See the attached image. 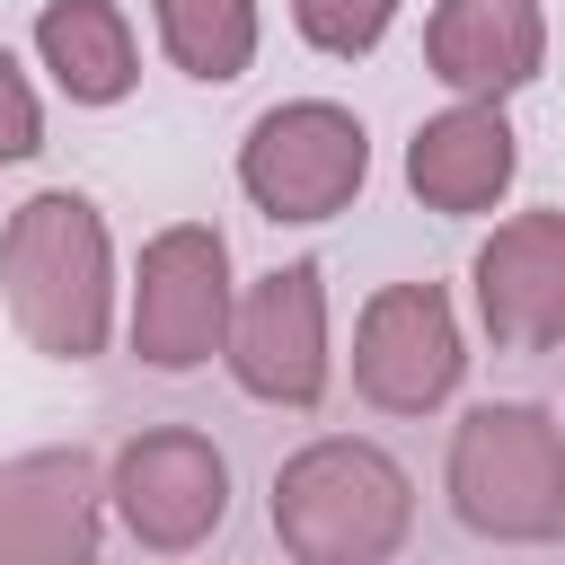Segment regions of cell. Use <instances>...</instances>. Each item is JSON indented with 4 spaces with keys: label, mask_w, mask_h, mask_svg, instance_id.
<instances>
[{
    "label": "cell",
    "mask_w": 565,
    "mask_h": 565,
    "mask_svg": "<svg viewBox=\"0 0 565 565\" xmlns=\"http://www.w3.org/2000/svg\"><path fill=\"white\" fill-rule=\"evenodd\" d=\"M44 150V97H35V79L18 71V53L0 44V168L9 159H35Z\"/></svg>",
    "instance_id": "16"
},
{
    "label": "cell",
    "mask_w": 565,
    "mask_h": 565,
    "mask_svg": "<svg viewBox=\"0 0 565 565\" xmlns=\"http://www.w3.org/2000/svg\"><path fill=\"white\" fill-rule=\"evenodd\" d=\"M265 512L291 565H388L415 530V477L362 433H318L274 468Z\"/></svg>",
    "instance_id": "2"
},
{
    "label": "cell",
    "mask_w": 565,
    "mask_h": 565,
    "mask_svg": "<svg viewBox=\"0 0 565 565\" xmlns=\"http://www.w3.org/2000/svg\"><path fill=\"white\" fill-rule=\"evenodd\" d=\"M468 380V335L441 282H380L353 318V388L380 415H433Z\"/></svg>",
    "instance_id": "8"
},
{
    "label": "cell",
    "mask_w": 565,
    "mask_h": 565,
    "mask_svg": "<svg viewBox=\"0 0 565 565\" xmlns=\"http://www.w3.org/2000/svg\"><path fill=\"white\" fill-rule=\"evenodd\" d=\"M150 18H159V53L185 71V79H203V88H230V79H247V62H256V0H150Z\"/></svg>",
    "instance_id": "14"
},
{
    "label": "cell",
    "mask_w": 565,
    "mask_h": 565,
    "mask_svg": "<svg viewBox=\"0 0 565 565\" xmlns=\"http://www.w3.org/2000/svg\"><path fill=\"white\" fill-rule=\"evenodd\" d=\"M424 62L450 97L503 106L512 88L539 79L547 62V9L539 0H433L424 18Z\"/></svg>",
    "instance_id": "12"
},
{
    "label": "cell",
    "mask_w": 565,
    "mask_h": 565,
    "mask_svg": "<svg viewBox=\"0 0 565 565\" xmlns=\"http://www.w3.org/2000/svg\"><path fill=\"white\" fill-rule=\"evenodd\" d=\"M441 494L468 539H494V547L565 539V424L530 397L468 406L441 459Z\"/></svg>",
    "instance_id": "3"
},
{
    "label": "cell",
    "mask_w": 565,
    "mask_h": 565,
    "mask_svg": "<svg viewBox=\"0 0 565 565\" xmlns=\"http://www.w3.org/2000/svg\"><path fill=\"white\" fill-rule=\"evenodd\" d=\"M477 318L503 353H547L565 344V212H512L468 265Z\"/></svg>",
    "instance_id": "10"
},
{
    "label": "cell",
    "mask_w": 565,
    "mask_h": 565,
    "mask_svg": "<svg viewBox=\"0 0 565 565\" xmlns=\"http://www.w3.org/2000/svg\"><path fill=\"white\" fill-rule=\"evenodd\" d=\"M97 539H106V468L88 450L0 459V565H97Z\"/></svg>",
    "instance_id": "9"
},
{
    "label": "cell",
    "mask_w": 565,
    "mask_h": 565,
    "mask_svg": "<svg viewBox=\"0 0 565 565\" xmlns=\"http://www.w3.org/2000/svg\"><path fill=\"white\" fill-rule=\"evenodd\" d=\"M0 300L44 362H97L115 344V238L79 185H44L9 212Z\"/></svg>",
    "instance_id": "1"
},
{
    "label": "cell",
    "mask_w": 565,
    "mask_h": 565,
    "mask_svg": "<svg viewBox=\"0 0 565 565\" xmlns=\"http://www.w3.org/2000/svg\"><path fill=\"white\" fill-rule=\"evenodd\" d=\"M397 9L406 0H291V26L318 44V53H335V62H362L388 26H397Z\"/></svg>",
    "instance_id": "15"
},
{
    "label": "cell",
    "mask_w": 565,
    "mask_h": 565,
    "mask_svg": "<svg viewBox=\"0 0 565 565\" xmlns=\"http://www.w3.org/2000/svg\"><path fill=\"white\" fill-rule=\"evenodd\" d=\"M106 503L150 556H194L230 521V459L194 424H150L106 459Z\"/></svg>",
    "instance_id": "7"
},
{
    "label": "cell",
    "mask_w": 565,
    "mask_h": 565,
    "mask_svg": "<svg viewBox=\"0 0 565 565\" xmlns=\"http://www.w3.org/2000/svg\"><path fill=\"white\" fill-rule=\"evenodd\" d=\"M35 62L71 106H124L141 88V44L115 0H44L35 9Z\"/></svg>",
    "instance_id": "13"
},
{
    "label": "cell",
    "mask_w": 565,
    "mask_h": 565,
    "mask_svg": "<svg viewBox=\"0 0 565 565\" xmlns=\"http://www.w3.org/2000/svg\"><path fill=\"white\" fill-rule=\"evenodd\" d=\"M230 318H238V282H230V238L212 221H168L141 238V265H132V291H124V335H132V362L141 371H203L221 344H230Z\"/></svg>",
    "instance_id": "4"
},
{
    "label": "cell",
    "mask_w": 565,
    "mask_h": 565,
    "mask_svg": "<svg viewBox=\"0 0 565 565\" xmlns=\"http://www.w3.org/2000/svg\"><path fill=\"white\" fill-rule=\"evenodd\" d=\"M221 362H230V380L256 406L309 415L327 397L335 353H327V274H318V256H291V265H274V274H256L238 291V318H230Z\"/></svg>",
    "instance_id": "6"
},
{
    "label": "cell",
    "mask_w": 565,
    "mask_h": 565,
    "mask_svg": "<svg viewBox=\"0 0 565 565\" xmlns=\"http://www.w3.org/2000/svg\"><path fill=\"white\" fill-rule=\"evenodd\" d=\"M371 185V132L335 97H282L238 141V194L265 221H335Z\"/></svg>",
    "instance_id": "5"
},
{
    "label": "cell",
    "mask_w": 565,
    "mask_h": 565,
    "mask_svg": "<svg viewBox=\"0 0 565 565\" xmlns=\"http://www.w3.org/2000/svg\"><path fill=\"white\" fill-rule=\"evenodd\" d=\"M512 177H521V132H512L503 106L459 97V106L424 115L415 141H406V194H415L424 212H441V221L494 212V203L512 194Z\"/></svg>",
    "instance_id": "11"
}]
</instances>
